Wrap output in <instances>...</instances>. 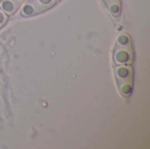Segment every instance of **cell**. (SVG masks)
Segmentation results:
<instances>
[{"mask_svg":"<svg viewBox=\"0 0 150 149\" xmlns=\"http://www.w3.org/2000/svg\"><path fill=\"white\" fill-rule=\"evenodd\" d=\"M113 61L117 64H130L134 61V47L132 40L127 32L121 33L115 44Z\"/></svg>","mask_w":150,"mask_h":149,"instance_id":"1","label":"cell"},{"mask_svg":"<svg viewBox=\"0 0 150 149\" xmlns=\"http://www.w3.org/2000/svg\"><path fill=\"white\" fill-rule=\"evenodd\" d=\"M115 77L120 93L125 97H130L134 84V68L132 66H117L114 69Z\"/></svg>","mask_w":150,"mask_h":149,"instance_id":"2","label":"cell"},{"mask_svg":"<svg viewBox=\"0 0 150 149\" xmlns=\"http://www.w3.org/2000/svg\"><path fill=\"white\" fill-rule=\"evenodd\" d=\"M55 2L56 0H28L21 11V15L30 17L41 13L51 8Z\"/></svg>","mask_w":150,"mask_h":149,"instance_id":"3","label":"cell"},{"mask_svg":"<svg viewBox=\"0 0 150 149\" xmlns=\"http://www.w3.org/2000/svg\"><path fill=\"white\" fill-rule=\"evenodd\" d=\"M25 0H1L0 8L8 15L14 14L23 4Z\"/></svg>","mask_w":150,"mask_h":149,"instance_id":"4","label":"cell"},{"mask_svg":"<svg viewBox=\"0 0 150 149\" xmlns=\"http://www.w3.org/2000/svg\"><path fill=\"white\" fill-rule=\"evenodd\" d=\"M106 8L113 17H119L121 12L120 0H103Z\"/></svg>","mask_w":150,"mask_h":149,"instance_id":"5","label":"cell"},{"mask_svg":"<svg viewBox=\"0 0 150 149\" xmlns=\"http://www.w3.org/2000/svg\"><path fill=\"white\" fill-rule=\"evenodd\" d=\"M7 19H8L7 16L4 14V11H2L0 10V28L3 27V26L5 25V23L7 22Z\"/></svg>","mask_w":150,"mask_h":149,"instance_id":"6","label":"cell"}]
</instances>
